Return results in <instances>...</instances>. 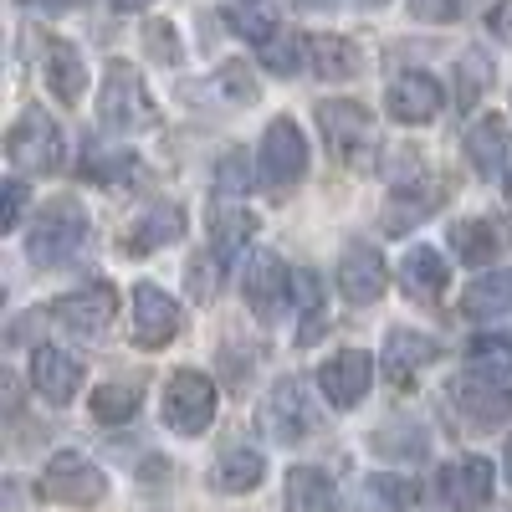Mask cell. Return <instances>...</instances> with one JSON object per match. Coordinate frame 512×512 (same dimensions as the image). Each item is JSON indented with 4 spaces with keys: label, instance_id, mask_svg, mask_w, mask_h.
<instances>
[{
    "label": "cell",
    "instance_id": "obj_1",
    "mask_svg": "<svg viewBox=\"0 0 512 512\" xmlns=\"http://www.w3.org/2000/svg\"><path fill=\"white\" fill-rule=\"evenodd\" d=\"M98 113H103V128H113V134H139V128H154V118H159L154 98L144 93V77L128 62H108Z\"/></svg>",
    "mask_w": 512,
    "mask_h": 512
},
{
    "label": "cell",
    "instance_id": "obj_2",
    "mask_svg": "<svg viewBox=\"0 0 512 512\" xmlns=\"http://www.w3.org/2000/svg\"><path fill=\"white\" fill-rule=\"evenodd\" d=\"M82 236H88V216H82L77 200L62 195V200H47V205H41V216H36V226H31L26 251H31L36 267H62L67 256L82 246Z\"/></svg>",
    "mask_w": 512,
    "mask_h": 512
},
{
    "label": "cell",
    "instance_id": "obj_3",
    "mask_svg": "<svg viewBox=\"0 0 512 512\" xmlns=\"http://www.w3.org/2000/svg\"><path fill=\"white\" fill-rule=\"evenodd\" d=\"M216 420V384L200 369H180L164 384V425L175 436H205Z\"/></svg>",
    "mask_w": 512,
    "mask_h": 512
},
{
    "label": "cell",
    "instance_id": "obj_4",
    "mask_svg": "<svg viewBox=\"0 0 512 512\" xmlns=\"http://www.w3.org/2000/svg\"><path fill=\"white\" fill-rule=\"evenodd\" d=\"M6 154L11 164L21 169V175H57L62 169V134H57V123L31 108L16 118V128L6 134Z\"/></svg>",
    "mask_w": 512,
    "mask_h": 512
},
{
    "label": "cell",
    "instance_id": "obj_5",
    "mask_svg": "<svg viewBox=\"0 0 512 512\" xmlns=\"http://www.w3.org/2000/svg\"><path fill=\"white\" fill-rule=\"evenodd\" d=\"M41 497L47 502H67V507H98L108 497V477L88 456L77 451H62L47 461V472H41Z\"/></svg>",
    "mask_w": 512,
    "mask_h": 512
},
{
    "label": "cell",
    "instance_id": "obj_6",
    "mask_svg": "<svg viewBox=\"0 0 512 512\" xmlns=\"http://www.w3.org/2000/svg\"><path fill=\"white\" fill-rule=\"evenodd\" d=\"M303 175H308V139H303V128H297L292 118H272L267 139H262V180L282 195Z\"/></svg>",
    "mask_w": 512,
    "mask_h": 512
},
{
    "label": "cell",
    "instance_id": "obj_7",
    "mask_svg": "<svg viewBox=\"0 0 512 512\" xmlns=\"http://www.w3.org/2000/svg\"><path fill=\"white\" fill-rule=\"evenodd\" d=\"M47 313H52L67 333H77V338H103L108 323L118 318V292H113V282H88L82 292L57 297Z\"/></svg>",
    "mask_w": 512,
    "mask_h": 512
},
{
    "label": "cell",
    "instance_id": "obj_8",
    "mask_svg": "<svg viewBox=\"0 0 512 512\" xmlns=\"http://www.w3.org/2000/svg\"><path fill=\"white\" fill-rule=\"evenodd\" d=\"M292 282H297V277H287V267H282V256H277V251H256L251 262H246V277H241V287H246V308L262 318V323H277L282 308H287Z\"/></svg>",
    "mask_w": 512,
    "mask_h": 512
},
{
    "label": "cell",
    "instance_id": "obj_9",
    "mask_svg": "<svg viewBox=\"0 0 512 512\" xmlns=\"http://www.w3.org/2000/svg\"><path fill=\"white\" fill-rule=\"evenodd\" d=\"M134 344L139 349H164V344H175V333H180V303L175 297H164L154 282H139L134 287Z\"/></svg>",
    "mask_w": 512,
    "mask_h": 512
},
{
    "label": "cell",
    "instance_id": "obj_10",
    "mask_svg": "<svg viewBox=\"0 0 512 512\" xmlns=\"http://www.w3.org/2000/svg\"><path fill=\"white\" fill-rule=\"evenodd\" d=\"M369 379H374V359H369L364 349H344V354H333V359L318 369L323 395H328V405H338V410H354V405L369 395Z\"/></svg>",
    "mask_w": 512,
    "mask_h": 512
},
{
    "label": "cell",
    "instance_id": "obj_11",
    "mask_svg": "<svg viewBox=\"0 0 512 512\" xmlns=\"http://www.w3.org/2000/svg\"><path fill=\"white\" fill-rule=\"evenodd\" d=\"M384 108H390L395 123H431L446 108V88H441L436 77H425V72H405V77L390 82Z\"/></svg>",
    "mask_w": 512,
    "mask_h": 512
},
{
    "label": "cell",
    "instance_id": "obj_12",
    "mask_svg": "<svg viewBox=\"0 0 512 512\" xmlns=\"http://www.w3.org/2000/svg\"><path fill=\"white\" fill-rule=\"evenodd\" d=\"M318 128H323V139H328V149L338 154V159H354L359 149H369L374 144V123H369V113L359 108V103H318Z\"/></svg>",
    "mask_w": 512,
    "mask_h": 512
},
{
    "label": "cell",
    "instance_id": "obj_13",
    "mask_svg": "<svg viewBox=\"0 0 512 512\" xmlns=\"http://www.w3.org/2000/svg\"><path fill=\"white\" fill-rule=\"evenodd\" d=\"M262 425H267V436L282 441V446H297L308 436V400H303V384L297 379H277L272 384V395H267V410H262Z\"/></svg>",
    "mask_w": 512,
    "mask_h": 512
},
{
    "label": "cell",
    "instance_id": "obj_14",
    "mask_svg": "<svg viewBox=\"0 0 512 512\" xmlns=\"http://www.w3.org/2000/svg\"><path fill=\"white\" fill-rule=\"evenodd\" d=\"M441 497H446V507H456V512L487 507V502H492V461H482V456L451 461L446 472H441Z\"/></svg>",
    "mask_w": 512,
    "mask_h": 512
},
{
    "label": "cell",
    "instance_id": "obj_15",
    "mask_svg": "<svg viewBox=\"0 0 512 512\" xmlns=\"http://www.w3.org/2000/svg\"><path fill=\"white\" fill-rule=\"evenodd\" d=\"M338 292H344L354 308L379 303V292H384V256L374 246H364V241L349 246L344 262H338Z\"/></svg>",
    "mask_w": 512,
    "mask_h": 512
},
{
    "label": "cell",
    "instance_id": "obj_16",
    "mask_svg": "<svg viewBox=\"0 0 512 512\" xmlns=\"http://www.w3.org/2000/svg\"><path fill=\"white\" fill-rule=\"evenodd\" d=\"M31 384H36V395L41 400H52V405H67L77 390H82V364L62 349H31Z\"/></svg>",
    "mask_w": 512,
    "mask_h": 512
},
{
    "label": "cell",
    "instance_id": "obj_17",
    "mask_svg": "<svg viewBox=\"0 0 512 512\" xmlns=\"http://www.w3.org/2000/svg\"><path fill=\"white\" fill-rule=\"evenodd\" d=\"M185 236V210L175 205V200H159V205H149L144 216L128 226V236H123V251L128 256H149V251H159V246H169V241H180Z\"/></svg>",
    "mask_w": 512,
    "mask_h": 512
},
{
    "label": "cell",
    "instance_id": "obj_18",
    "mask_svg": "<svg viewBox=\"0 0 512 512\" xmlns=\"http://www.w3.org/2000/svg\"><path fill=\"white\" fill-rule=\"evenodd\" d=\"M466 154H472V169L482 180H502L507 164H512V134L497 113H487L482 123H472V134H466Z\"/></svg>",
    "mask_w": 512,
    "mask_h": 512
},
{
    "label": "cell",
    "instance_id": "obj_19",
    "mask_svg": "<svg viewBox=\"0 0 512 512\" xmlns=\"http://www.w3.org/2000/svg\"><path fill=\"white\" fill-rule=\"evenodd\" d=\"M456 410L472 425H502L512 415V390H502L497 379H461L456 384Z\"/></svg>",
    "mask_w": 512,
    "mask_h": 512
},
{
    "label": "cell",
    "instance_id": "obj_20",
    "mask_svg": "<svg viewBox=\"0 0 512 512\" xmlns=\"http://www.w3.org/2000/svg\"><path fill=\"white\" fill-rule=\"evenodd\" d=\"M446 262H441V251L431 246H410L400 256V287L415 297V303H436V297L446 292Z\"/></svg>",
    "mask_w": 512,
    "mask_h": 512
},
{
    "label": "cell",
    "instance_id": "obj_21",
    "mask_svg": "<svg viewBox=\"0 0 512 512\" xmlns=\"http://www.w3.org/2000/svg\"><path fill=\"white\" fill-rule=\"evenodd\" d=\"M436 354H441L436 338L410 333V328H395V333H390V344H384V374H390L395 384H410V374H420Z\"/></svg>",
    "mask_w": 512,
    "mask_h": 512
},
{
    "label": "cell",
    "instance_id": "obj_22",
    "mask_svg": "<svg viewBox=\"0 0 512 512\" xmlns=\"http://www.w3.org/2000/svg\"><path fill=\"white\" fill-rule=\"evenodd\" d=\"M282 502H287V512H328L333 507L328 472H318V466H292L282 482Z\"/></svg>",
    "mask_w": 512,
    "mask_h": 512
},
{
    "label": "cell",
    "instance_id": "obj_23",
    "mask_svg": "<svg viewBox=\"0 0 512 512\" xmlns=\"http://www.w3.org/2000/svg\"><path fill=\"white\" fill-rule=\"evenodd\" d=\"M308 67L323 82H344V77L359 72V47H354V41H344V36H333V31H323V36L308 41Z\"/></svg>",
    "mask_w": 512,
    "mask_h": 512
},
{
    "label": "cell",
    "instance_id": "obj_24",
    "mask_svg": "<svg viewBox=\"0 0 512 512\" xmlns=\"http://www.w3.org/2000/svg\"><path fill=\"white\" fill-rule=\"evenodd\" d=\"M47 82L57 103H82V88H88V67H82V52L67 47V41H52V57H47Z\"/></svg>",
    "mask_w": 512,
    "mask_h": 512
},
{
    "label": "cell",
    "instance_id": "obj_25",
    "mask_svg": "<svg viewBox=\"0 0 512 512\" xmlns=\"http://www.w3.org/2000/svg\"><path fill=\"white\" fill-rule=\"evenodd\" d=\"M461 313L466 318H502V313H512V272L477 277L472 287H466V297H461Z\"/></svg>",
    "mask_w": 512,
    "mask_h": 512
},
{
    "label": "cell",
    "instance_id": "obj_26",
    "mask_svg": "<svg viewBox=\"0 0 512 512\" xmlns=\"http://www.w3.org/2000/svg\"><path fill=\"white\" fill-rule=\"evenodd\" d=\"M451 251L461 256L466 267H487L492 256L502 251V231L492 221H456L451 226Z\"/></svg>",
    "mask_w": 512,
    "mask_h": 512
},
{
    "label": "cell",
    "instance_id": "obj_27",
    "mask_svg": "<svg viewBox=\"0 0 512 512\" xmlns=\"http://www.w3.org/2000/svg\"><path fill=\"white\" fill-rule=\"evenodd\" d=\"M262 477H267V461H262V451H251V446H231L216 461V487L221 492H251V487H262Z\"/></svg>",
    "mask_w": 512,
    "mask_h": 512
},
{
    "label": "cell",
    "instance_id": "obj_28",
    "mask_svg": "<svg viewBox=\"0 0 512 512\" xmlns=\"http://www.w3.org/2000/svg\"><path fill=\"white\" fill-rule=\"evenodd\" d=\"M226 26H231L236 36L256 41V47H267V41L282 31V26H277V11L267 6V0H231V6H226Z\"/></svg>",
    "mask_w": 512,
    "mask_h": 512
},
{
    "label": "cell",
    "instance_id": "obj_29",
    "mask_svg": "<svg viewBox=\"0 0 512 512\" xmlns=\"http://www.w3.org/2000/svg\"><path fill=\"white\" fill-rule=\"evenodd\" d=\"M466 364H472L477 379H507L512 374V338L502 333H482L466 344Z\"/></svg>",
    "mask_w": 512,
    "mask_h": 512
},
{
    "label": "cell",
    "instance_id": "obj_30",
    "mask_svg": "<svg viewBox=\"0 0 512 512\" xmlns=\"http://www.w3.org/2000/svg\"><path fill=\"white\" fill-rule=\"evenodd\" d=\"M93 415L103 425H123V420H134L139 415V379H128V384H103V390L93 395Z\"/></svg>",
    "mask_w": 512,
    "mask_h": 512
},
{
    "label": "cell",
    "instance_id": "obj_31",
    "mask_svg": "<svg viewBox=\"0 0 512 512\" xmlns=\"http://www.w3.org/2000/svg\"><path fill=\"white\" fill-rule=\"evenodd\" d=\"M410 507H415V482H405V477L364 482V512H410Z\"/></svg>",
    "mask_w": 512,
    "mask_h": 512
},
{
    "label": "cell",
    "instance_id": "obj_32",
    "mask_svg": "<svg viewBox=\"0 0 512 512\" xmlns=\"http://www.w3.org/2000/svg\"><path fill=\"white\" fill-rule=\"evenodd\" d=\"M82 175H88V180H103V185H123V180L139 175V164H134V154H123V149H98V144H88Z\"/></svg>",
    "mask_w": 512,
    "mask_h": 512
},
{
    "label": "cell",
    "instance_id": "obj_33",
    "mask_svg": "<svg viewBox=\"0 0 512 512\" xmlns=\"http://www.w3.org/2000/svg\"><path fill=\"white\" fill-rule=\"evenodd\" d=\"M297 297H303V318H308L303 328H297V344H318L328 318H323V287H318L313 272H297Z\"/></svg>",
    "mask_w": 512,
    "mask_h": 512
},
{
    "label": "cell",
    "instance_id": "obj_34",
    "mask_svg": "<svg viewBox=\"0 0 512 512\" xmlns=\"http://www.w3.org/2000/svg\"><path fill=\"white\" fill-rule=\"evenodd\" d=\"M262 62H267L277 77H292L297 67L308 62V41H297L292 31H277V36L267 41V47H262Z\"/></svg>",
    "mask_w": 512,
    "mask_h": 512
},
{
    "label": "cell",
    "instance_id": "obj_35",
    "mask_svg": "<svg viewBox=\"0 0 512 512\" xmlns=\"http://www.w3.org/2000/svg\"><path fill=\"white\" fill-rule=\"evenodd\" d=\"M251 231H256L251 210H221V216H216V256H236Z\"/></svg>",
    "mask_w": 512,
    "mask_h": 512
},
{
    "label": "cell",
    "instance_id": "obj_36",
    "mask_svg": "<svg viewBox=\"0 0 512 512\" xmlns=\"http://www.w3.org/2000/svg\"><path fill=\"white\" fill-rule=\"evenodd\" d=\"M144 41H149V57L154 62H169V67H175L185 52H180V41H175V26H169V21H149L144 26Z\"/></svg>",
    "mask_w": 512,
    "mask_h": 512
},
{
    "label": "cell",
    "instance_id": "obj_37",
    "mask_svg": "<svg viewBox=\"0 0 512 512\" xmlns=\"http://www.w3.org/2000/svg\"><path fill=\"white\" fill-rule=\"evenodd\" d=\"M246 180H251V175H246V154L231 149V154L221 159V169H216V190H221L226 200H236V195H246Z\"/></svg>",
    "mask_w": 512,
    "mask_h": 512
},
{
    "label": "cell",
    "instance_id": "obj_38",
    "mask_svg": "<svg viewBox=\"0 0 512 512\" xmlns=\"http://www.w3.org/2000/svg\"><path fill=\"white\" fill-rule=\"evenodd\" d=\"M190 297H195V303L216 297V256H195V262H190Z\"/></svg>",
    "mask_w": 512,
    "mask_h": 512
},
{
    "label": "cell",
    "instance_id": "obj_39",
    "mask_svg": "<svg viewBox=\"0 0 512 512\" xmlns=\"http://www.w3.org/2000/svg\"><path fill=\"white\" fill-rule=\"evenodd\" d=\"M221 88H226L236 103H256V82H251V72H246L241 62H226V67H221Z\"/></svg>",
    "mask_w": 512,
    "mask_h": 512
},
{
    "label": "cell",
    "instance_id": "obj_40",
    "mask_svg": "<svg viewBox=\"0 0 512 512\" xmlns=\"http://www.w3.org/2000/svg\"><path fill=\"white\" fill-rule=\"evenodd\" d=\"M456 11H461V0H410V16L415 21H431V26H446Z\"/></svg>",
    "mask_w": 512,
    "mask_h": 512
},
{
    "label": "cell",
    "instance_id": "obj_41",
    "mask_svg": "<svg viewBox=\"0 0 512 512\" xmlns=\"http://www.w3.org/2000/svg\"><path fill=\"white\" fill-rule=\"evenodd\" d=\"M0 195H6V216H0V226L16 231V226H21V210H26V185H21V180H11Z\"/></svg>",
    "mask_w": 512,
    "mask_h": 512
},
{
    "label": "cell",
    "instance_id": "obj_42",
    "mask_svg": "<svg viewBox=\"0 0 512 512\" xmlns=\"http://www.w3.org/2000/svg\"><path fill=\"white\" fill-rule=\"evenodd\" d=\"M477 88H482V57H466V77H461V108L477 103Z\"/></svg>",
    "mask_w": 512,
    "mask_h": 512
},
{
    "label": "cell",
    "instance_id": "obj_43",
    "mask_svg": "<svg viewBox=\"0 0 512 512\" xmlns=\"http://www.w3.org/2000/svg\"><path fill=\"white\" fill-rule=\"evenodd\" d=\"M487 26H492L502 41H512V0H497V6H492V16H487Z\"/></svg>",
    "mask_w": 512,
    "mask_h": 512
},
{
    "label": "cell",
    "instance_id": "obj_44",
    "mask_svg": "<svg viewBox=\"0 0 512 512\" xmlns=\"http://www.w3.org/2000/svg\"><path fill=\"white\" fill-rule=\"evenodd\" d=\"M26 6H41V11H67L72 0H26Z\"/></svg>",
    "mask_w": 512,
    "mask_h": 512
},
{
    "label": "cell",
    "instance_id": "obj_45",
    "mask_svg": "<svg viewBox=\"0 0 512 512\" xmlns=\"http://www.w3.org/2000/svg\"><path fill=\"white\" fill-rule=\"evenodd\" d=\"M113 6H118V11H144L149 0H113Z\"/></svg>",
    "mask_w": 512,
    "mask_h": 512
},
{
    "label": "cell",
    "instance_id": "obj_46",
    "mask_svg": "<svg viewBox=\"0 0 512 512\" xmlns=\"http://www.w3.org/2000/svg\"><path fill=\"white\" fill-rule=\"evenodd\" d=\"M303 6H313V11H323V6H338V0H303Z\"/></svg>",
    "mask_w": 512,
    "mask_h": 512
},
{
    "label": "cell",
    "instance_id": "obj_47",
    "mask_svg": "<svg viewBox=\"0 0 512 512\" xmlns=\"http://www.w3.org/2000/svg\"><path fill=\"white\" fill-rule=\"evenodd\" d=\"M507 482H512V441H507Z\"/></svg>",
    "mask_w": 512,
    "mask_h": 512
},
{
    "label": "cell",
    "instance_id": "obj_48",
    "mask_svg": "<svg viewBox=\"0 0 512 512\" xmlns=\"http://www.w3.org/2000/svg\"><path fill=\"white\" fill-rule=\"evenodd\" d=\"M364 6H384V0H364Z\"/></svg>",
    "mask_w": 512,
    "mask_h": 512
}]
</instances>
